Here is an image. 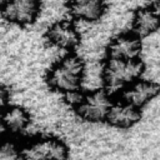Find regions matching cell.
Instances as JSON below:
<instances>
[{"instance_id": "2e32d148", "label": "cell", "mask_w": 160, "mask_h": 160, "mask_svg": "<svg viewBox=\"0 0 160 160\" xmlns=\"http://www.w3.org/2000/svg\"><path fill=\"white\" fill-rule=\"evenodd\" d=\"M41 160H54V159H41Z\"/></svg>"}, {"instance_id": "6da1fadb", "label": "cell", "mask_w": 160, "mask_h": 160, "mask_svg": "<svg viewBox=\"0 0 160 160\" xmlns=\"http://www.w3.org/2000/svg\"><path fill=\"white\" fill-rule=\"evenodd\" d=\"M85 60L74 52H69L52 62L46 72V84L52 91L61 95L81 89ZM82 90V89H81Z\"/></svg>"}, {"instance_id": "4fadbf2b", "label": "cell", "mask_w": 160, "mask_h": 160, "mask_svg": "<svg viewBox=\"0 0 160 160\" xmlns=\"http://www.w3.org/2000/svg\"><path fill=\"white\" fill-rule=\"evenodd\" d=\"M21 151V144L15 136L0 138V160H16Z\"/></svg>"}, {"instance_id": "ba28073f", "label": "cell", "mask_w": 160, "mask_h": 160, "mask_svg": "<svg viewBox=\"0 0 160 160\" xmlns=\"http://www.w3.org/2000/svg\"><path fill=\"white\" fill-rule=\"evenodd\" d=\"M142 52V42L135 34L121 32L114 36L105 48V55L110 59L134 60L140 59Z\"/></svg>"}, {"instance_id": "8fae6325", "label": "cell", "mask_w": 160, "mask_h": 160, "mask_svg": "<svg viewBox=\"0 0 160 160\" xmlns=\"http://www.w3.org/2000/svg\"><path fill=\"white\" fill-rule=\"evenodd\" d=\"M68 11L74 20L95 22L108 10V0H68Z\"/></svg>"}, {"instance_id": "9a60e30c", "label": "cell", "mask_w": 160, "mask_h": 160, "mask_svg": "<svg viewBox=\"0 0 160 160\" xmlns=\"http://www.w3.org/2000/svg\"><path fill=\"white\" fill-rule=\"evenodd\" d=\"M16 160H28V159H26V158H25V156H24V155L20 152V155L18 156V159H16Z\"/></svg>"}, {"instance_id": "7a4b0ae2", "label": "cell", "mask_w": 160, "mask_h": 160, "mask_svg": "<svg viewBox=\"0 0 160 160\" xmlns=\"http://www.w3.org/2000/svg\"><path fill=\"white\" fill-rule=\"evenodd\" d=\"M145 72V62L141 59L119 60L105 58L102 61V88L118 95L124 88L140 79Z\"/></svg>"}, {"instance_id": "5bb4252c", "label": "cell", "mask_w": 160, "mask_h": 160, "mask_svg": "<svg viewBox=\"0 0 160 160\" xmlns=\"http://www.w3.org/2000/svg\"><path fill=\"white\" fill-rule=\"evenodd\" d=\"M10 89L5 84L0 82V110H2L10 104Z\"/></svg>"}, {"instance_id": "7c38bea8", "label": "cell", "mask_w": 160, "mask_h": 160, "mask_svg": "<svg viewBox=\"0 0 160 160\" xmlns=\"http://www.w3.org/2000/svg\"><path fill=\"white\" fill-rule=\"evenodd\" d=\"M160 16L158 5H146L139 8L131 20V32L139 39L151 36L159 30Z\"/></svg>"}, {"instance_id": "52a82bcc", "label": "cell", "mask_w": 160, "mask_h": 160, "mask_svg": "<svg viewBox=\"0 0 160 160\" xmlns=\"http://www.w3.org/2000/svg\"><path fill=\"white\" fill-rule=\"evenodd\" d=\"M159 92L160 85L158 81L140 78L124 88L116 96L119 100L141 110L145 105L152 101L159 95Z\"/></svg>"}, {"instance_id": "30bf717a", "label": "cell", "mask_w": 160, "mask_h": 160, "mask_svg": "<svg viewBox=\"0 0 160 160\" xmlns=\"http://www.w3.org/2000/svg\"><path fill=\"white\" fill-rule=\"evenodd\" d=\"M141 120V110L134 108L119 99L114 100L105 121L115 129L126 130L136 125Z\"/></svg>"}, {"instance_id": "9c48e42d", "label": "cell", "mask_w": 160, "mask_h": 160, "mask_svg": "<svg viewBox=\"0 0 160 160\" xmlns=\"http://www.w3.org/2000/svg\"><path fill=\"white\" fill-rule=\"evenodd\" d=\"M31 124L30 112L20 105H8L0 110V128L10 136L21 135Z\"/></svg>"}, {"instance_id": "3957f363", "label": "cell", "mask_w": 160, "mask_h": 160, "mask_svg": "<svg viewBox=\"0 0 160 160\" xmlns=\"http://www.w3.org/2000/svg\"><path fill=\"white\" fill-rule=\"evenodd\" d=\"M114 101V96L104 88L84 91L80 101L74 108L76 116L88 122H102Z\"/></svg>"}, {"instance_id": "277c9868", "label": "cell", "mask_w": 160, "mask_h": 160, "mask_svg": "<svg viewBox=\"0 0 160 160\" xmlns=\"http://www.w3.org/2000/svg\"><path fill=\"white\" fill-rule=\"evenodd\" d=\"M41 11L40 0H2L0 4L1 18L15 26L32 25Z\"/></svg>"}, {"instance_id": "8992f818", "label": "cell", "mask_w": 160, "mask_h": 160, "mask_svg": "<svg viewBox=\"0 0 160 160\" xmlns=\"http://www.w3.org/2000/svg\"><path fill=\"white\" fill-rule=\"evenodd\" d=\"M45 40L54 49L72 52L80 45L81 34L72 21L58 20L48 28Z\"/></svg>"}, {"instance_id": "5b68a950", "label": "cell", "mask_w": 160, "mask_h": 160, "mask_svg": "<svg viewBox=\"0 0 160 160\" xmlns=\"http://www.w3.org/2000/svg\"><path fill=\"white\" fill-rule=\"evenodd\" d=\"M28 160H41V159H54V160H68L69 148L59 138L55 136H39L24 146L20 151Z\"/></svg>"}]
</instances>
